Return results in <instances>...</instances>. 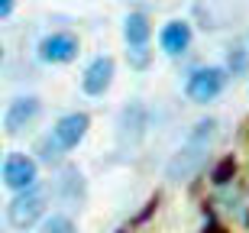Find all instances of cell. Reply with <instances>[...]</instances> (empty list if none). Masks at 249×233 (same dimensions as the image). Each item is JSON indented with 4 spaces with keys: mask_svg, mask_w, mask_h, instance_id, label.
<instances>
[{
    "mask_svg": "<svg viewBox=\"0 0 249 233\" xmlns=\"http://www.w3.org/2000/svg\"><path fill=\"white\" fill-rule=\"evenodd\" d=\"M42 233H78L71 224V217H65V214H52L46 220V227H42Z\"/></svg>",
    "mask_w": 249,
    "mask_h": 233,
    "instance_id": "cell-12",
    "label": "cell"
},
{
    "mask_svg": "<svg viewBox=\"0 0 249 233\" xmlns=\"http://www.w3.org/2000/svg\"><path fill=\"white\" fill-rule=\"evenodd\" d=\"M213 130H217V120H211V117L201 120L191 130L188 143L178 149V156L168 162V178H172V181H181V178L194 175V172L201 168L204 156H207V146H211V140H213Z\"/></svg>",
    "mask_w": 249,
    "mask_h": 233,
    "instance_id": "cell-1",
    "label": "cell"
},
{
    "mask_svg": "<svg viewBox=\"0 0 249 233\" xmlns=\"http://www.w3.org/2000/svg\"><path fill=\"white\" fill-rule=\"evenodd\" d=\"M233 175H236V159H233V156H223L220 165L213 168V185H227Z\"/></svg>",
    "mask_w": 249,
    "mask_h": 233,
    "instance_id": "cell-11",
    "label": "cell"
},
{
    "mask_svg": "<svg viewBox=\"0 0 249 233\" xmlns=\"http://www.w3.org/2000/svg\"><path fill=\"white\" fill-rule=\"evenodd\" d=\"M46 201H49V191L42 185H33V188H26V191H19V195L13 197V204H10V224L17 227V230H29V227L42 217Z\"/></svg>",
    "mask_w": 249,
    "mask_h": 233,
    "instance_id": "cell-2",
    "label": "cell"
},
{
    "mask_svg": "<svg viewBox=\"0 0 249 233\" xmlns=\"http://www.w3.org/2000/svg\"><path fill=\"white\" fill-rule=\"evenodd\" d=\"M39 55L46 58V62H58V65H65V62H71V58L78 55V39H74L71 33H52V36L42 39Z\"/></svg>",
    "mask_w": 249,
    "mask_h": 233,
    "instance_id": "cell-7",
    "label": "cell"
},
{
    "mask_svg": "<svg viewBox=\"0 0 249 233\" xmlns=\"http://www.w3.org/2000/svg\"><path fill=\"white\" fill-rule=\"evenodd\" d=\"M149 39V19L142 13H129L126 17V42L133 49H139Z\"/></svg>",
    "mask_w": 249,
    "mask_h": 233,
    "instance_id": "cell-10",
    "label": "cell"
},
{
    "mask_svg": "<svg viewBox=\"0 0 249 233\" xmlns=\"http://www.w3.org/2000/svg\"><path fill=\"white\" fill-rule=\"evenodd\" d=\"M207 233H220V227H211V230H207Z\"/></svg>",
    "mask_w": 249,
    "mask_h": 233,
    "instance_id": "cell-17",
    "label": "cell"
},
{
    "mask_svg": "<svg viewBox=\"0 0 249 233\" xmlns=\"http://www.w3.org/2000/svg\"><path fill=\"white\" fill-rule=\"evenodd\" d=\"M227 65H230V72L233 75H243L249 68V52L243 46H236V49H230V55H227Z\"/></svg>",
    "mask_w": 249,
    "mask_h": 233,
    "instance_id": "cell-13",
    "label": "cell"
},
{
    "mask_svg": "<svg viewBox=\"0 0 249 233\" xmlns=\"http://www.w3.org/2000/svg\"><path fill=\"white\" fill-rule=\"evenodd\" d=\"M0 58H3V49H0Z\"/></svg>",
    "mask_w": 249,
    "mask_h": 233,
    "instance_id": "cell-18",
    "label": "cell"
},
{
    "mask_svg": "<svg viewBox=\"0 0 249 233\" xmlns=\"http://www.w3.org/2000/svg\"><path fill=\"white\" fill-rule=\"evenodd\" d=\"M39 149H42V159H46V162H58V156H62V149L52 143V136H49V140H42V146H39Z\"/></svg>",
    "mask_w": 249,
    "mask_h": 233,
    "instance_id": "cell-14",
    "label": "cell"
},
{
    "mask_svg": "<svg viewBox=\"0 0 249 233\" xmlns=\"http://www.w3.org/2000/svg\"><path fill=\"white\" fill-rule=\"evenodd\" d=\"M39 110H42V104H39V97H17V101L10 104L7 117H3V126H7L10 136H17V133H23L29 126V123L39 117Z\"/></svg>",
    "mask_w": 249,
    "mask_h": 233,
    "instance_id": "cell-6",
    "label": "cell"
},
{
    "mask_svg": "<svg viewBox=\"0 0 249 233\" xmlns=\"http://www.w3.org/2000/svg\"><path fill=\"white\" fill-rule=\"evenodd\" d=\"M88 126H91L88 113H68V117H62V120L55 123V130H52V143H55L62 152H68V149H74V146L84 140Z\"/></svg>",
    "mask_w": 249,
    "mask_h": 233,
    "instance_id": "cell-4",
    "label": "cell"
},
{
    "mask_svg": "<svg viewBox=\"0 0 249 233\" xmlns=\"http://www.w3.org/2000/svg\"><path fill=\"white\" fill-rule=\"evenodd\" d=\"M223 84H227V72H223V68H213V65L197 68V72H191V78H188V97L197 101V104H207L223 91Z\"/></svg>",
    "mask_w": 249,
    "mask_h": 233,
    "instance_id": "cell-3",
    "label": "cell"
},
{
    "mask_svg": "<svg viewBox=\"0 0 249 233\" xmlns=\"http://www.w3.org/2000/svg\"><path fill=\"white\" fill-rule=\"evenodd\" d=\"M129 65H133V68H146V65H149V52H146L142 46L133 49V52H129Z\"/></svg>",
    "mask_w": 249,
    "mask_h": 233,
    "instance_id": "cell-15",
    "label": "cell"
},
{
    "mask_svg": "<svg viewBox=\"0 0 249 233\" xmlns=\"http://www.w3.org/2000/svg\"><path fill=\"white\" fill-rule=\"evenodd\" d=\"M3 181H7L13 191H26V188L36 185V162L23 152H13L7 156V165H3Z\"/></svg>",
    "mask_w": 249,
    "mask_h": 233,
    "instance_id": "cell-5",
    "label": "cell"
},
{
    "mask_svg": "<svg viewBox=\"0 0 249 233\" xmlns=\"http://www.w3.org/2000/svg\"><path fill=\"white\" fill-rule=\"evenodd\" d=\"M110 81H113V58L110 55L94 58L91 65H88V72H84V91L88 94H104L110 88Z\"/></svg>",
    "mask_w": 249,
    "mask_h": 233,
    "instance_id": "cell-8",
    "label": "cell"
},
{
    "mask_svg": "<svg viewBox=\"0 0 249 233\" xmlns=\"http://www.w3.org/2000/svg\"><path fill=\"white\" fill-rule=\"evenodd\" d=\"M117 233H126V230H117Z\"/></svg>",
    "mask_w": 249,
    "mask_h": 233,
    "instance_id": "cell-19",
    "label": "cell"
},
{
    "mask_svg": "<svg viewBox=\"0 0 249 233\" xmlns=\"http://www.w3.org/2000/svg\"><path fill=\"white\" fill-rule=\"evenodd\" d=\"M188 42H191V26L181 23V19H175V23H168L162 29V49H165L168 55H181L188 49Z\"/></svg>",
    "mask_w": 249,
    "mask_h": 233,
    "instance_id": "cell-9",
    "label": "cell"
},
{
    "mask_svg": "<svg viewBox=\"0 0 249 233\" xmlns=\"http://www.w3.org/2000/svg\"><path fill=\"white\" fill-rule=\"evenodd\" d=\"M13 3H17V0H0V17H10V13H13Z\"/></svg>",
    "mask_w": 249,
    "mask_h": 233,
    "instance_id": "cell-16",
    "label": "cell"
}]
</instances>
